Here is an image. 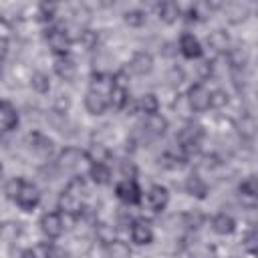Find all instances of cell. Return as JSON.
<instances>
[{"label":"cell","instance_id":"cell-13","mask_svg":"<svg viewBox=\"0 0 258 258\" xmlns=\"http://www.w3.org/2000/svg\"><path fill=\"white\" fill-rule=\"evenodd\" d=\"M85 109L91 115H103L109 109V97L99 95L95 91H87V95H85Z\"/></svg>","mask_w":258,"mask_h":258},{"label":"cell","instance_id":"cell-11","mask_svg":"<svg viewBox=\"0 0 258 258\" xmlns=\"http://www.w3.org/2000/svg\"><path fill=\"white\" fill-rule=\"evenodd\" d=\"M129 234H131V240L139 246H147L153 242V230L147 222H131V228H129Z\"/></svg>","mask_w":258,"mask_h":258},{"label":"cell","instance_id":"cell-29","mask_svg":"<svg viewBox=\"0 0 258 258\" xmlns=\"http://www.w3.org/2000/svg\"><path fill=\"white\" fill-rule=\"evenodd\" d=\"M28 143H30V147L34 149V151H38V153H48L50 149H52V141L48 139V137H44L42 133H38V131H34V133H28Z\"/></svg>","mask_w":258,"mask_h":258},{"label":"cell","instance_id":"cell-35","mask_svg":"<svg viewBox=\"0 0 258 258\" xmlns=\"http://www.w3.org/2000/svg\"><path fill=\"white\" fill-rule=\"evenodd\" d=\"M181 218H183V226H185V228H189V230H198V228L204 224V214H202V212H198V210L187 212V214H183Z\"/></svg>","mask_w":258,"mask_h":258},{"label":"cell","instance_id":"cell-2","mask_svg":"<svg viewBox=\"0 0 258 258\" xmlns=\"http://www.w3.org/2000/svg\"><path fill=\"white\" fill-rule=\"evenodd\" d=\"M115 196H117L123 204H127V206H135V204L141 202L143 191H141L137 179H121V181L115 185Z\"/></svg>","mask_w":258,"mask_h":258},{"label":"cell","instance_id":"cell-14","mask_svg":"<svg viewBox=\"0 0 258 258\" xmlns=\"http://www.w3.org/2000/svg\"><path fill=\"white\" fill-rule=\"evenodd\" d=\"M143 129H145V133L149 137H161L167 131V119L163 115H159V113L147 115L145 117V123H143Z\"/></svg>","mask_w":258,"mask_h":258},{"label":"cell","instance_id":"cell-25","mask_svg":"<svg viewBox=\"0 0 258 258\" xmlns=\"http://www.w3.org/2000/svg\"><path fill=\"white\" fill-rule=\"evenodd\" d=\"M95 238H97L103 246H107V244H111V242L117 240V230H115V226L109 224V222H97V224H95Z\"/></svg>","mask_w":258,"mask_h":258},{"label":"cell","instance_id":"cell-26","mask_svg":"<svg viewBox=\"0 0 258 258\" xmlns=\"http://www.w3.org/2000/svg\"><path fill=\"white\" fill-rule=\"evenodd\" d=\"M89 177L97 185H105L111 181V169L107 163H91L89 167Z\"/></svg>","mask_w":258,"mask_h":258},{"label":"cell","instance_id":"cell-34","mask_svg":"<svg viewBox=\"0 0 258 258\" xmlns=\"http://www.w3.org/2000/svg\"><path fill=\"white\" fill-rule=\"evenodd\" d=\"M228 93L224 91V89H214V91H210V107H214V109H222V107H226L228 105Z\"/></svg>","mask_w":258,"mask_h":258},{"label":"cell","instance_id":"cell-18","mask_svg":"<svg viewBox=\"0 0 258 258\" xmlns=\"http://www.w3.org/2000/svg\"><path fill=\"white\" fill-rule=\"evenodd\" d=\"M54 73L62 81H73L77 77V62L67 54V56H56L54 60Z\"/></svg>","mask_w":258,"mask_h":258},{"label":"cell","instance_id":"cell-38","mask_svg":"<svg viewBox=\"0 0 258 258\" xmlns=\"http://www.w3.org/2000/svg\"><path fill=\"white\" fill-rule=\"evenodd\" d=\"M77 40L85 46V48H93L95 44H97V34L93 32V30H89V28H85L79 36H77Z\"/></svg>","mask_w":258,"mask_h":258},{"label":"cell","instance_id":"cell-16","mask_svg":"<svg viewBox=\"0 0 258 258\" xmlns=\"http://www.w3.org/2000/svg\"><path fill=\"white\" fill-rule=\"evenodd\" d=\"M238 191H240L242 202L252 208V206L256 204V196H258V181H256V175H248L246 179H242Z\"/></svg>","mask_w":258,"mask_h":258},{"label":"cell","instance_id":"cell-44","mask_svg":"<svg viewBox=\"0 0 258 258\" xmlns=\"http://www.w3.org/2000/svg\"><path fill=\"white\" fill-rule=\"evenodd\" d=\"M20 258H36V252L32 248H26V250L20 252Z\"/></svg>","mask_w":258,"mask_h":258},{"label":"cell","instance_id":"cell-42","mask_svg":"<svg viewBox=\"0 0 258 258\" xmlns=\"http://www.w3.org/2000/svg\"><path fill=\"white\" fill-rule=\"evenodd\" d=\"M167 81H169L171 85H179V83L183 81V71L177 69V67H173V69L169 71V75H167Z\"/></svg>","mask_w":258,"mask_h":258},{"label":"cell","instance_id":"cell-43","mask_svg":"<svg viewBox=\"0 0 258 258\" xmlns=\"http://www.w3.org/2000/svg\"><path fill=\"white\" fill-rule=\"evenodd\" d=\"M6 52H8V40L4 36H0V60L6 56Z\"/></svg>","mask_w":258,"mask_h":258},{"label":"cell","instance_id":"cell-24","mask_svg":"<svg viewBox=\"0 0 258 258\" xmlns=\"http://www.w3.org/2000/svg\"><path fill=\"white\" fill-rule=\"evenodd\" d=\"M109 155H111V151H109V147L105 143H91L89 149L85 151V157L91 163H107Z\"/></svg>","mask_w":258,"mask_h":258},{"label":"cell","instance_id":"cell-5","mask_svg":"<svg viewBox=\"0 0 258 258\" xmlns=\"http://www.w3.org/2000/svg\"><path fill=\"white\" fill-rule=\"evenodd\" d=\"M14 202L18 204L20 210L30 212V210H34V208L38 206V202H40V191H38V187H36L34 183H30V181L24 179V183H22L18 196L14 198Z\"/></svg>","mask_w":258,"mask_h":258},{"label":"cell","instance_id":"cell-31","mask_svg":"<svg viewBox=\"0 0 258 258\" xmlns=\"http://www.w3.org/2000/svg\"><path fill=\"white\" fill-rule=\"evenodd\" d=\"M30 87H32L36 93H40V95L48 93V91H50V79H48V75H44V73H40V71L32 73V77H30Z\"/></svg>","mask_w":258,"mask_h":258},{"label":"cell","instance_id":"cell-32","mask_svg":"<svg viewBox=\"0 0 258 258\" xmlns=\"http://www.w3.org/2000/svg\"><path fill=\"white\" fill-rule=\"evenodd\" d=\"M238 133L244 137V139H252L254 133H256V121L252 115H244L242 121L238 123Z\"/></svg>","mask_w":258,"mask_h":258},{"label":"cell","instance_id":"cell-15","mask_svg":"<svg viewBox=\"0 0 258 258\" xmlns=\"http://www.w3.org/2000/svg\"><path fill=\"white\" fill-rule=\"evenodd\" d=\"M185 191H187L191 198L204 200V198L208 196V191H210V185L206 183V179H204L202 175L191 173V175H187V179H185Z\"/></svg>","mask_w":258,"mask_h":258},{"label":"cell","instance_id":"cell-8","mask_svg":"<svg viewBox=\"0 0 258 258\" xmlns=\"http://www.w3.org/2000/svg\"><path fill=\"white\" fill-rule=\"evenodd\" d=\"M129 71L133 75H139V77H145L153 71V56L147 52V50H137L133 52L131 60H129Z\"/></svg>","mask_w":258,"mask_h":258},{"label":"cell","instance_id":"cell-1","mask_svg":"<svg viewBox=\"0 0 258 258\" xmlns=\"http://www.w3.org/2000/svg\"><path fill=\"white\" fill-rule=\"evenodd\" d=\"M44 40H46L48 48H50L56 56H67V54H69V48H71V42H73L71 36H69V32H67L64 28H60V26H50V28H46Z\"/></svg>","mask_w":258,"mask_h":258},{"label":"cell","instance_id":"cell-4","mask_svg":"<svg viewBox=\"0 0 258 258\" xmlns=\"http://www.w3.org/2000/svg\"><path fill=\"white\" fill-rule=\"evenodd\" d=\"M40 230L46 238L50 240H56L62 236L64 232V222H62V216L58 212H46L40 216Z\"/></svg>","mask_w":258,"mask_h":258},{"label":"cell","instance_id":"cell-40","mask_svg":"<svg viewBox=\"0 0 258 258\" xmlns=\"http://www.w3.org/2000/svg\"><path fill=\"white\" fill-rule=\"evenodd\" d=\"M69 107H71V101H69V97H64V95H58V97L54 99V113H58V115H64Z\"/></svg>","mask_w":258,"mask_h":258},{"label":"cell","instance_id":"cell-22","mask_svg":"<svg viewBox=\"0 0 258 258\" xmlns=\"http://www.w3.org/2000/svg\"><path fill=\"white\" fill-rule=\"evenodd\" d=\"M157 14H159V18L163 22L173 24L181 16V4H177V2H161V4H157Z\"/></svg>","mask_w":258,"mask_h":258},{"label":"cell","instance_id":"cell-39","mask_svg":"<svg viewBox=\"0 0 258 258\" xmlns=\"http://www.w3.org/2000/svg\"><path fill=\"white\" fill-rule=\"evenodd\" d=\"M256 244H258V236H256V232L252 230V232H248V236L244 238L242 246H244V250H246L248 254H254V252H256Z\"/></svg>","mask_w":258,"mask_h":258},{"label":"cell","instance_id":"cell-37","mask_svg":"<svg viewBox=\"0 0 258 258\" xmlns=\"http://www.w3.org/2000/svg\"><path fill=\"white\" fill-rule=\"evenodd\" d=\"M36 10H38V20H42V22H48V20H52L54 18V10H56V6L54 4H46V2H42V4H38L36 6Z\"/></svg>","mask_w":258,"mask_h":258},{"label":"cell","instance_id":"cell-10","mask_svg":"<svg viewBox=\"0 0 258 258\" xmlns=\"http://www.w3.org/2000/svg\"><path fill=\"white\" fill-rule=\"evenodd\" d=\"M147 204H149V208L153 212H163L167 208V204H169V191H167V187H163L159 183L151 185L149 191H147Z\"/></svg>","mask_w":258,"mask_h":258},{"label":"cell","instance_id":"cell-12","mask_svg":"<svg viewBox=\"0 0 258 258\" xmlns=\"http://www.w3.org/2000/svg\"><path fill=\"white\" fill-rule=\"evenodd\" d=\"M18 125V111L12 103L0 101V131H12Z\"/></svg>","mask_w":258,"mask_h":258},{"label":"cell","instance_id":"cell-21","mask_svg":"<svg viewBox=\"0 0 258 258\" xmlns=\"http://www.w3.org/2000/svg\"><path fill=\"white\" fill-rule=\"evenodd\" d=\"M129 99H131V95H129L127 87L125 85H115L111 89V93H109V107H113L117 111L127 109L129 107Z\"/></svg>","mask_w":258,"mask_h":258},{"label":"cell","instance_id":"cell-33","mask_svg":"<svg viewBox=\"0 0 258 258\" xmlns=\"http://www.w3.org/2000/svg\"><path fill=\"white\" fill-rule=\"evenodd\" d=\"M123 20H125L129 26H135V28H139V26H143V24H145L147 16H145V12H143V10H139V8H133V10H127V12H125Z\"/></svg>","mask_w":258,"mask_h":258},{"label":"cell","instance_id":"cell-20","mask_svg":"<svg viewBox=\"0 0 258 258\" xmlns=\"http://www.w3.org/2000/svg\"><path fill=\"white\" fill-rule=\"evenodd\" d=\"M208 44H210V48H214L216 52H228V48L232 46V40H230V34H228L224 28H216V30L210 32Z\"/></svg>","mask_w":258,"mask_h":258},{"label":"cell","instance_id":"cell-28","mask_svg":"<svg viewBox=\"0 0 258 258\" xmlns=\"http://www.w3.org/2000/svg\"><path fill=\"white\" fill-rule=\"evenodd\" d=\"M137 109H139L141 113H145V117H147V115H155V113L159 111V99H157L153 93H145V95L137 101Z\"/></svg>","mask_w":258,"mask_h":258},{"label":"cell","instance_id":"cell-23","mask_svg":"<svg viewBox=\"0 0 258 258\" xmlns=\"http://www.w3.org/2000/svg\"><path fill=\"white\" fill-rule=\"evenodd\" d=\"M226 54H228L232 71H242L248 64V50L244 46H230Z\"/></svg>","mask_w":258,"mask_h":258},{"label":"cell","instance_id":"cell-17","mask_svg":"<svg viewBox=\"0 0 258 258\" xmlns=\"http://www.w3.org/2000/svg\"><path fill=\"white\" fill-rule=\"evenodd\" d=\"M212 230H214L216 234H220V236H230V234L236 230V220H234L230 214L220 212V214H216V216L212 218Z\"/></svg>","mask_w":258,"mask_h":258},{"label":"cell","instance_id":"cell-19","mask_svg":"<svg viewBox=\"0 0 258 258\" xmlns=\"http://www.w3.org/2000/svg\"><path fill=\"white\" fill-rule=\"evenodd\" d=\"M113 87H115L113 75H109V73H95V75L91 77V89H89V91H95V93H99V95L109 97V93H111Z\"/></svg>","mask_w":258,"mask_h":258},{"label":"cell","instance_id":"cell-3","mask_svg":"<svg viewBox=\"0 0 258 258\" xmlns=\"http://www.w3.org/2000/svg\"><path fill=\"white\" fill-rule=\"evenodd\" d=\"M187 105L191 111L196 113H204L210 109V91L202 85V83H196L187 89Z\"/></svg>","mask_w":258,"mask_h":258},{"label":"cell","instance_id":"cell-36","mask_svg":"<svg viewBox=\"0 0 258 258\" xmlns=\"http://www.w3.org/2000/svg\"><path fill=\"white\" fill-rule=\"evenodd\" d=\"M22 183H24V177H10L8 181H6V187H4V194L10 198V200H14L16 196H18V191H20V187H22Z\"/></svg>","mask_w":258,"mask_h":258},{"label":"cell","instance_id":"cell-6","mask_svg":"<svg viewBox=\"0 0 258 258\" xmlns=\"http://www.w3.org/2000/svg\"><path fill=\"white\" fill-rule=\"evenodd\" d=\"M58 210L64 212L67 216H81L85 212V206H83V196L81 194H75L71 189H62V194L58 196Z\"/></svg>","mask_w":258,"mask_h":258},{"label":"cell","instance_id":"cell-41","mask_svg":"<svg viewBox=\"0 0 258 258\" xmlns=\"http://www.w3.org/2000/svg\"><path fill=\"white\" fill-rule=\"evenodd\" d=\"M121 175H123V179H135V175H137L135 165L131 161H123L121 163Z\"/></svg>","mask_w":258,"mask_h":258},{"label":"cell","instance_id":"cell-27","mask_svg":"<svg viewBox=\"0 0 258 258\" xmlns=\"http://www.w3.org/2000/svg\"><path fill=\"white\" fill-rule=\"evenodd\" d=\"M105 256L107 258H131V248H129V244L115 240L105 246Z\"/></svg>","mask_w":258,"mask_h":258},{"label":"cell","instance_id":"cell-30","mask_svg":"<svg viewBox=\"0 0 258 258\" xmlns=\"http://www.w3.org/2000/svg\"><path fill=\"white\" fill-rule=\"evenodd\" d=\"M189 258H218V248L214 244H194L189 248Z\"/></svg>","mask_w":258,"mask_h":258},{"label":"cell","instance_id":"cell-45","mask_svg":"<svg viewBox=\"0 0 258 258\" xmlns=\"http://www.w3.org/2000/svg\"><path fill=\"white\" fill-rule=\"evenodd\" d=\"M2 73H4V64H2V60H0V77H2Z\"/></svg>","mask_w":258,"mask_h":258},{"label":"cell","instance_id":"cell-46","mask_svg":"<svg viewBox=\"0 0 258 258\" xmlns=\"http://www.w3.org/2000/svg\"><path fill=\"white\" fill-rule=\"evenodd\" d=\"M0 173H2V165H0Z\"/></svg>","mask_w":258,"mask_h":258},{"label":"cell","instance_id":"cell-9","mask_svg":"<svg viewBox=\"0 0 258 258\" xmlns=\"http://www.w3.org/2000/svg\"><path fill=\"white\" fill-rule=\"evenodd\" d=\"M179 52L185 56V58H202L204 54V48H202V42L191 34V32H183L179 36Z\"/></svg>","mask_w":258,"mask_h":258},{"label":"cell","instance_id":"cell-7","mask_svg":"<svg viewBox=\"0 0 258 258\" xmlns=\"http://www.w3.org/2000/svg\"><path fill=\"white\" fill-rule=\"evenodd\" d=\"M58 165L62 169H79L83 165V161H87L85 157V151H81L79 147H64L60 153H58Z\"/></svg>","mask_w":258,"mask_h":258}]
</instances>
